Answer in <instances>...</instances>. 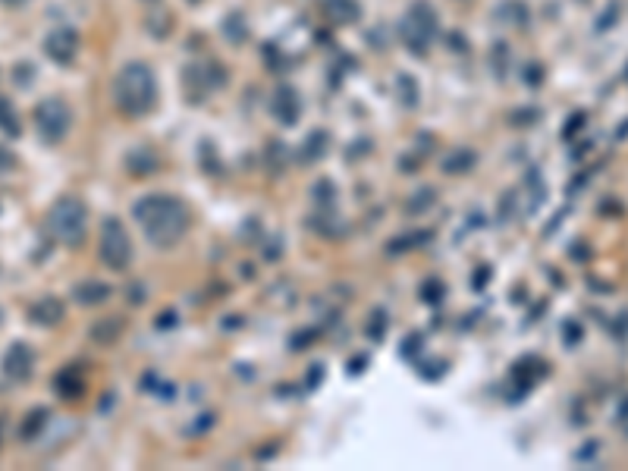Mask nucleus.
<instances>
[{"instance_id":"423d86ee","label":"nucleus","mask_w":628,"mask_h":471,"mask_svg":"<svg viewBox=\"0 0 628 471\" xmlns=\"http://www.w3.org/2000/svg\"><path fill=\"white\" fill-rule=\"evenodd\" d=\"M31 365H35V355H31V349L26 343H16L13 349L6 352V358H4L6 374L16 377V380H26V377L31 374Z\"/></svg>"},{"instance_id":"f03ea898","label":"nucleus","mask_w":628,"mask_h":471,"mask_svg":"<svg viewBox=\"0 0 628 471\" xmlns=\"http://www.w3.org/2000/svg\"><path fill=\"white\" fill-rule=\"evenodd\" d=\"M154 98H157V88H154V76H151L148 66L129 63V66L116 76L114 101L123 113H129V116L148 113V110L154 107Z\"/></svg>"},{"instance_id":"f257e3e1","label":"nucleus","mask_w":628,"mask_h":471,"mask_svg":"<svg viewBox=\"0 0 628 471\" xmlns=\"http://www.w3.org/2000/svg\"><path fill=\"white\" fill-rule=\"evenodd\" d=\"M132 214L154 245H173L189 226L186 204L173 195H148V198L135 201Z\"/></svg>"},{"instance_id":"39448f33","label":"nucleus","mask_w":628,"mask_h":471,"mask_svg":"<svg viewBox=\"0 0 628 471\" xmlns=\"http://www.w3.org/2000/svg\"><path fill=\"white\" fill-rule=\"evenodd\" d=\"M35 126L47 141H57V138H63V132H66V126H69V110L63 107L60 101H44V104L35 110Z\"/></svg>"},{"instance_id":"7ed1b4c3","label":"nucleus","mask_w":628,"mask_h":471,"mask_svg":"<svg viewBox=\"0 0 628 471\" xmlns=\"http://www.w3.org/2000/svg\"><path fill=\"white\" fill-rule=\"evenodd\" d=\"M51 230L66 245H76L85 236V204L79 198H60L51 211Z\"/></svg>"},{"instance_id":"6e6552de","label":"nucleus","mask_w":628,"mask_h":471,"mask_svg":"<svg viewBox=\"0 0 628 471\" xmlns=\"http://www.w3.org/2000/svg\"><path fill=\"white\" fill-rule=\"evenodd\" d=\"M274 110H276V116H280L283 123H292L296 120V113H299L296 94H292L289 88H280V94H276V101H274Z\"/></svg>"},{"instance_id":"1a4fd4ad","label":"nucleus","mask_w":628,"mask_h":471,"mask_svg":"<svg viewBox=\"0 0 628 471\" xmlns=\"http://www.w3.org/2000/svg\"><path fill=\"white\" fill-rule=\"evenodd\" d=\"M107 295H110L107 283H82V286L76 289V298L85 305H98V302H104Z\"/></svg>"},{"instance_id":"20e7f679","label":"nucleus","mask_w":628,"mask_h":471,"mask_svg":"<svg viewBox=\"0 0 628 471\" xmlns=\"http://www.w3.org/2000/svg\"><path fill=\"white\" fill-rule=\"evenodd\" d=\"M101 258H104L107 267L114 270H126L132 261V242L126 236L120 220H107L104 230H101Z\"/></svg>"},{"instance_id":"9b49d317","label":"nucleus","mask_w":628,"mask_h":471,"mask_svg":"<svg viewBox=\"0 0 628 471\" xmlns=\"http://www.w3.org/2000/svg\"><path fill=\"white\" fill-rule=\"evenodd\" d=\"M44 418H47V412H44V408H38V412H31V415H29V421L22 424V437H31V434H35V427H41Z\"/></svg>"},{"instance_id":"9d476101","label":"nucleus","mask_w":628,"mask_h":471,"mask_svg":"<svg viewBox=\"0 0 628 471\" xmlns=\"http://www.w3.org/2000/svg\"><path fill=\"white\" fill-rule=\"evenodd\" d=\"M0 126H4L6 132H19V123H16V110H10V104L6 101H0Z\"/></svg>"},{"instance_id":"0eeeda50","label":"nucleus","mask_w":628,"mask_h":471,"mask_svg":"<svg viewBox=\"0 0 628 471\" xmlns=\"http://www.w3.org/2000/svg\"><path fill=\"white\" fill-rule=\"evenodd\" d=\"M60 318H63V305L57 298H41V302L31 308V320H35V324H57Z\"/></svg>"}]
</instances>
